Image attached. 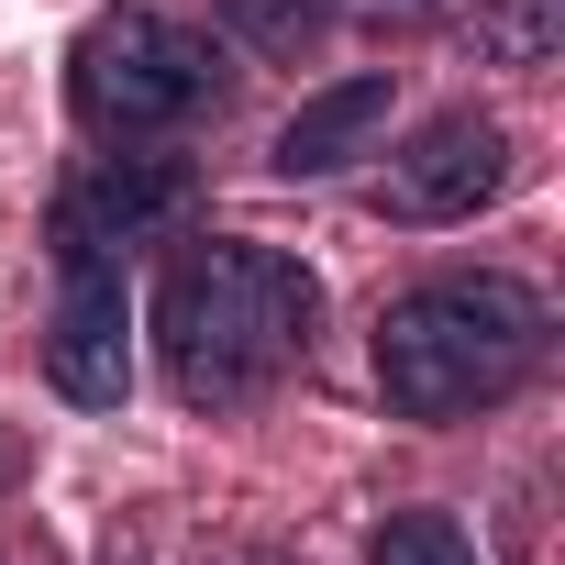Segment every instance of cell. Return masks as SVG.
I'll return each instance as SVG.
<instances>
[{"mask_svg":"<svg viewBox=\"0 0 565 565\" xmlns=\"http://www.w3.org/2000/svg\"><path fill=\"white\" fill-rule=\"evenodd\" d=\"M311 322H322V289L277 244H189L156 289V355L189 411H233V399L277 388L300 366Z\"/></svg>","mask_w":565,"mask_h":565,"instance_id":"6da1fadb","label":"cell"},{"mask_svg":"<svg viewBox=\"0 0 565 565\" xmlns=\"http://www.w3.org/2000/svg\"><path fill=\"white\" fill-rule=\"evenodd\" d=\"M543 366V300L521 277H433L377 322V388L399 422H466Z\"/></svg>","mask_w":565,"mask_h":565,"instance_id":"7a4b0ae2","label":"cell"},{"mask_svg":"<svg viewBox=\"0 0 565 565\" xmlns=\"http://www.w3.org/2000/svg\"><path fill=\"white\" fill-rule=\"evenodd\" d=\"M67 100L89 134H167L211 100V45L167 12H100L67 45Z\"/></svg>","mask_w":565,"mask_h":565,"instance_id":"3957f363","label":"cell"},{"mask_svg":"<svg viewBox=\"0 0 565 565\" xmlns=\"http://www.w3.org/2000/svg\"><path fill=\"white\" fill-rule=\"evenodd\" d=\"M178 211H189V167L178 156H111V167H89L56 200L45 244H56V266H111V244H145Z\"/></svg>","mask_w":565,"mask_h":565,"instance_id":"277c9868","label":"cell"},{"mask_svg":"<svg viewBox=\"0 0 565 565\" xmlns=\"http://www.w3.org/2000/svg\"><path fill=\"white\" fill-rule=\"evenodd\" d=\"M499 178H510V134L488 111H444L411 134V156H388V211L399 222H466Z\"/></svg>","mask_w":565,"mask_h":565,"instance_id":"5b68a950","label":"cell"},{"mask_svg":"<svg viewBox=\"0 0 565 565\" xmlns=\"http://www.w3.org/2000/svg\"><path fill=\"white\" fill-rule=\"evenodd\" d=\"M45 377L78 411H122V388H134V311H122L111 266H67V300H56V333H45Z\"/></svg>","mask_w":565,"mask_h":565,"instance_id":"8992f818","label":"cell"},{"mask_svg":"<svg viewBox=\"0 0 565 565\" xmlns=\"http://www.w3.org/2000/svg\"><path fill=\"white\" fill-rule=\"evenodd\" d=\"M377 122H388V78H333V89H311L289 122H277V167L289 178H333V167L366 156Z\"/></svg>","mask_w":565,"mask_h":565,"instance_id":"52a82bcc","label":"cell"},{"mask_svg":"<svg viewBox=\"0 0 565 565\" xmlns=\"http://www.w3.org/2000/svg\"><path fill=\"white\" fill-rule=\"evenodd\" d=\"M366 565H477V543H466L455 510H388L366 532Z\"/></svg>","mask_w":565,"mask_h":565,"instance_id":"ba28073f","label":"cell"},{"mask_svg":"<svg viewBox=\"0 0 565 565\" xmlns=\"http://www.w3.org/2000/svg\"><path fill=\"white\" fill-rule=\"evenodd\" d=\"M322 23H333V0H233V34L266 45V56H300Z\"/></svg>","mask_w":565,"mask_h":565,"instance_id":"9c48e42d","label":"cell"}]
</instances>
